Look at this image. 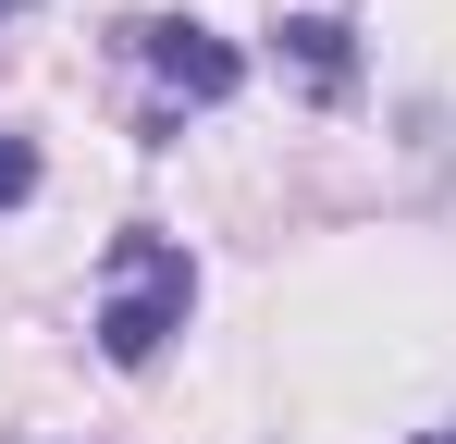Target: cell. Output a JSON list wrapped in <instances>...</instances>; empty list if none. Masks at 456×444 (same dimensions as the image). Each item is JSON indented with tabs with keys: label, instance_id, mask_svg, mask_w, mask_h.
Listing matches in <instances>:
<instances>
[{
	"label": "cell",
	"instance_id": "3",
	"mask_svg": "<svg viewBox=\"0 0 456 444\" xmlns=\"http://www.w3.org/2000/svg\"><path fill=\"white\" fill-rule=\"evenodd\" d=\"M284 37H297L308 86H346V25H321V12H308V25H284Z\"/></svg>",
	"mask_w": 456,
	"mask_h": 444
},
{
	"label": "cell",
	"instance_id": "6",
	"mask_svg": "<svg viewBox=\"0 0 456 444\" xmlns=\"http://www.w3.org/2000/svg\"><path fill=\"white\" fill-rule=\"evenodd\" d=\"M0 12H25V0H0Z\"/></svg>",
	"mask_w": 456,
	"mask_h": 444
},
{
	"label": "cell",
	"instance_id": "1",
	"mask_svg": "<svg viewBox=\"0 0 456 444\" xmlns=\"http://www.w3.org/2000/svg\"><path fill=\"white\" fill-rule=\"evenodd\" d=\"M185 308H198V259L173 247V234H111V259H99V358L149 370L173 333H185Z\"/></svg>",
	"mask_w": 456,
	"mask_h": 444
},
{
	"label": "cell",
	"instance_id": "4",
	"mask_svg": "<svg viewBox=\"0 0 456 444\" xmlns=\"http://www.w3.org/2000/svg\"><path fill=\"white\" fill-rule=\"evenodd\" d=\"M25 198H37V148L0 124V210H25Z\"/></svg>",
	"mask_w": 456,
	"mask_h": 444
},
{
	"label": "cell",
	"instance_id": "5",
	"mask_svg": "<svg viewBox=\"0 0 456 444\" xmlns=\"http://www.w3.org/2000/svg\"><path fill=\"white\" fill-rule=\"evenodd\" d=\"M419 444H456V420H444V432H419Z\"/></svg>",
	"mask_w": 456,
	"mask_h": 444
},
{
	"label": "cell",
	"instance_id": "2",
	"mask_svg": "<svg viewBox=\"0 0 456 444\" xmlns=\"http://www.w3.org/2000/svg\"><path fill=\"white\" fill-rule=\"evenodd\" d=\"M124 50L185 99V111H223L234 86H247V50L234 37H210V25H185V12H149V25H124Z\"/></svg>",
	"mask_w": 456,
	"mask_h": 444
}]
</instances>
